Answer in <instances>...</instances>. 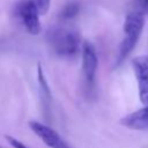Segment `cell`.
<instances>
[{
  "label": "cell",
  "instance_id": "obj_1",
  "mask_svg": "<svg viewBox=\"0 0 148 148\" xmlns=\"http://www.w3.org/2000/svg\"><path fill=\"white\" fill-rule=\"evenodd\" d=\"M45 39L58 57L72 58L82 49L79 31L68 25H52L47 29Z\"/></svg>",
  "mask_w": 148,
  "mask_h": 148
},
{
  "label": "cell",
  "instance_id": "obj_2",
  "mask_svg": "<svg viewBox=\"0 0 148 148\" xmlns=\"http://www.w3.org/2000/svg\"><path fill=\"white\" fill-rule=\"evenodd\" d=\"M145 27V14L134 9L130 12L124 21V37L119 44L116 58V66H119L135 49Z\"/></svg>",
  "mask_w": 148,
  "mask_h": 148
},
{
  "label": "cell",
  "instance_id": "obj_3",
  "mask_svg": "<svg viewBox=\"0 0 148 148\" xmlns=\"http://www.w3.org/2000/svg\"><path fill=\"white\" fill-rule=\"evenodd\" d=\"M16 14L30 35H38L42 31L40 13L32 0H24L17 3Z\"/></svg>",
  "mask_w": 148,
  "mask_h": 148
},
{
  "label": "cell",
  "instance_id": "obj_4",
  "mask_svg": "<svg viewBox=\"0 0 148 148\" xmlns=\"http://www.w3.org/2000/svg\"><path fill=\"white\" fill-rule=\"evenodd\" d=\"M29 127L50 148H72L57 131L43 123L32 120L29 123Z\"/></svg>",
  "mask_w": 148,
  "mask_h": 148
},
{
  "label": "cell",
  "instance_id": "obj_5",
  "mask_svg": "<svg viewBox=\"0 0 148 148\" xmlns=\"http://www.w3.org/2000/svg\"><path fill=\"white\" fill-rule=\"evenodd\" d=\"M134 75L138 82L139 98L143 105H148V56H138L132 61Z\"/></svg>",
  "mask_w": 148,
  "mask_h": 148
},
{
  "label": "cell",
  "instance_id": "obj_6",
  "mask_svg": "<svg viewBox=\"0 0 148 148\" xmlns=\"http://www.w3.org/2000/svg\"><path fill=\"white\" fill-rule=\"evenodd\" d=\"M81 53H82L83 75H84V79H86L87 83L91 84L95 81L97 68H98V57H97L95 46L90 42L84 40L82 43Z\"/></svg>",
  "mask_w": 148,
  "mask_h": 148
},
{
  "label": "cell",
  "instance_id": "obj_7",
  "mask_svg": "<svg viewBox=\"0 0 148 148\" xmlns=\"http://www.w3.org/2000/svg\"><path fill=\"white\" fill-rule=\"evenodd\" d=\"M120 124L124 127L134 131L148 130V105L126 114L120 119Z\"/></svg>",
  "mask_w": 148,
  "mask_h": 148
},
{
  "label": "cell",
  "instance_id": "obj_8",
  "mask_svg": "<svg viewBox=\"0 0 148 148\" xmlns=\"http://www.w3.org/2000/svg\"><path fill=\"white\" fill-rule=\"evenodd\" d=\"M37 81H38V84H39V88H40V94H42L44 105H45V108L46 106L49 108V104L52 101V94H51V89L49 87L47 80L45 77V74L43 72V68H42L40 64H38V66H37Z\"/></svg>",
  "mask_w": 148,
  "mask_h": 148
},
{
  "label": "cell",
  "instance_id": "obj_9",
  "mask_svg": "<svg viewBox=\"0 0 148 148\" xmlns=\"http://www.w3.org/2000/svg\"><path fill=\"white\" fill-rule=\"evenodd\" d=\"M79 12H80V5L75 1H71V2H67L66 5H64V7L61 8V10L59 13V17L62 22L71 21L79 14Z\"/></svg>",
  "mask_w": 148,
  "mask_h": 148
},
{
  "label": "cell",
  "instance_id": "obj_10",
  "mask_svg": "<svg viewBox=\"0 0 148 148\" xmlns=\"http://www.w3.org/2000/svg\"><path fill=\"white\" fill-rule=\"evenodd\" d=\"M32 1L36 3L40 15H44L49 12L50 6H51V0H32Z\"/></svg>",
  "mask_w": 148,
  "mask_h": 148
},
{
  "label": "cell",
  "instance_id": "obj_11",
  "mask_svg": "<svg viewBox=\"0 0 148 148\" xmlns=\"http://www.w3.org/2000/svg\"><path fill=\"white\" fill-rule=\"evenodd\" d=\"M5 138H6V140L8 141V143H9L13 148H29V147H28V146H25L22 141H20L18 139H16V138H14V136L6 135Z\"/></svg>",
  "mask_w": 148,
  "mask_h": 148
},
{
  "label": "cell",
  "instance_id": "obj_12",
  "mask_svg": "<svg viewBox=\"0 0 148 148\" xmlns=\"http://www.w3.org/2000/svg\"><path fill=\"white\" fill-rule=\"evenodd\" d=\"M135 9L141 13H148V0H134Z\"/></svg>",
  "mask_w": 148,
  "mask_h": 148
},
{
  "label": "cell",
  "instance_id": "obj_13",
  "mask_svg": "<svg viewBox=\"0 0 148 148\" xmlns=\"http://www.w3.org/2000/svg\"><path fill=\"white\" fill-rule=\"evenodd\" d=\"M0 148H1V147H0Z\"/></svg>",
  "mask_w": 148,
  "mask_h": 148
}]
</instances>
